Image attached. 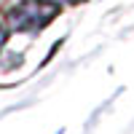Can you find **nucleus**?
Instances as JSON below:
<instances>
[{"instance_id": "nucleus-1", "label": "nucleus", "mask_w": 134, "mask_h": 134, "mask_svg": "<svg viewBox=\"0 0 134 134\" xmlns=\"http://www.w3.org/2000/svg\"><path fill=\"white\" fill-rule=\"evenodd\" d=\"M57 14V5L46 3V0H27V3L16 5L8 16V27L11 30H38L43 27L46 21Z\"/></svg>"}, {"instance_id": "nucleus-2", "label": "nucleus", "mask_w": 134, "mask_h": 134, "mask_svg": "<svg viewBox=\"0 0 134 134\" xmlns=\"http://www.w3.org/2000/svg\"><path fill=\"white\" fill-rule=\"evenodd\" d=\"M3 40H5V32H3V30H0V46H3Z\"/></svg>"}]
</instances>
